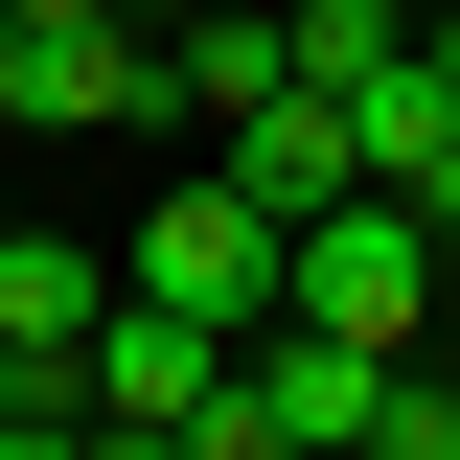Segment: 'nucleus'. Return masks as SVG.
<instances>
[{"label":"nucleus","mask_w":460,"mask_h":460,"mask_svg":"<svg viewBox=\"0 0 460 460\" xmlns=\"http://www.w3.org/2000/svg\"><path fill=\"white\" fill-rule=\"evenodd\" d=\"M277 323H323V345H368V368H414V323H438V230L345 184L323 230H277Z\"/></svg>","instance_id":"nucleus-1"},{"label":"nucleus","mask_w":460,"mask_h":460,"mask_svg":"<svg viewBox=\"0 0 460 460\" xmlns=\"http://www.w3.org/2000/svg\"><path fill=\"white\" fill-rule=\"evenodd\" d=\"M115 299H162V323L253 345V323H277V208H230V184H162V208H138V253H115Z\"/></svg>","instance_id":"nucleus-2"},{"label":"nucleus","mask_w":460,"mask_h":460,"mask_svg":"<svg viewBox=\"0 0 460 460\" xmlns=\"http://www.w3.org/2000/svg\"><path fill=\"white\" fill-rule=\"evenodd\" d=\"M93 323H115L93 230H0V414H93Z\"/></svg>","instance_id":"nucleus-3"},{"label":"nucleus","mask_w":460,"mask_h":460,"mask_svg":"<svg viewBox=\"0 0 460 460\" xmlns=\"http://www.w3.org/2000/svg\"><path fill=\"white\" fill-rule=\"evenodd\" d=\"M230 392L277 414L299 460H368V438H392V368H368V345H323V323H253V345H230Z\"/></svg>","instance_id":"nucleus-4"},{"label":"nucleus","mask_w":460,"mask_h":460,"mask_svg":"<svg viewBox=\"0 0 460 460\" xmlns=\"http://www.w3.org/2000/svg\"><path fill=\"white\" fill-rule=\"evenodd\" d=\"M230 208H277V230H323L345 208V184H368V162H345V93H253V115H230Z\"/></svg>","instance_id":"nucleus-5"},{"label":"nucleus","mask_w":460,"mask_h":460,"mask_svg":"<svg viewBox=\"0 0 460 460\" xmlns=\"http://www.w3.org/2000/svg\"><path fill=\"white\" fill-rule=\"evenodd\" d=\"M208 392H230V345H208V323H162V299H115V323H93V414H138V438H184Z\"/></svg>","instance_id":"nucleus-6"},{"label":"nucleus","mask_w":460,"mask_h":460,"mask_svg":"<svg viewBox=\"0 0 460 460\" xmlns=\"http://www.w3.org/2000/svg\"><path fill=\"white\" fill-rule=\"evenodd\" d=\"M345 162H368V208H414V184L460 162V69H438V47H392L368 93H345Z\"/></svg>","instance_id":"nucleus-7"},{"label":"nucleus","mask_w":460,"mask_h":460,"mask_svg":"<svg viewBox=\"0 0 460 460\" xmlns=\"http://www.w3.org/2000/svg\"><path fill=\"white\" fill-rule=\"evenodd\" d=\"M277 47H299V93H368L414 47V0H277Z\"/></svg>","instance_id":"nucleus-8"},{"label":"nucleus","mask_w":460,"mask_h":460,"mask_svg":"<svg viewBox=\"0 0 460 460\" xmlns=\"http://www.w3.org/2000/svg\"><path fill=\"white\" fill-rule=\"evenodd\" d=\"M368 460H460V392H438V368H392V438H368Z\"/></svg>","instance_id":"nucleus-9"},{"label":"nucleus","mask_w":460,"mask_h":460,"mask_svg":"<svg viewBox=\"0 0 460 460\" xmlns=\"http://www.w3.org/2000/svg\"><path fill=\"white\" fill-rule=\"evenodd\" d=\"M184 460H299V438H277L253 392H208V414H184Z\"/></svg>","instance_id":"nucleus-10"},{"label":"nucleus","mask_w":460,"mask_h":460,"mask_svg":"<svg viewBox=\"0 0 460 460\" xmlns=\"http://www.w3.org/2000/svg\"><path fill=\"white\" fill-rule=\"evenodd\" d=\"M0 23H138V0H0Z\"/></svg>","instance_id":"nucleus-11"},{"label":"nucleus","mask_w":460,"mask_h":460,"mask_svg":"<svg viewBox=\"0 0 460 460\" xmlns=\"http://www.w3.org/2000/svg\"><path fill=\"white\" fill-rule=\"evenodd\" d=\"M414 230H438V253H460V162H438V184H414Z\"/></svg>","instance_id":"nucleus-12"},{"label":"nucleus","mask_w":460,"mask_h":460,"mask_svg":"<svg viewBox=\"0 0 460 460\" xmlns=\"http://www.w3.org/2000/svg\"><path fill=\"white\" fill-rule=\"evenodd\" d=\"M0 138H23V23H0Z\"/></svg>","instance_id":"nucleus-13"},{"label":"nucleus","mask_w":460,"mask_h":460,"mask_svg":"<svg viewBox=\"0 0 460 460\" xmlns=\"http://www.w3.org/2000/svg\"><path fill=\"white\" fill-rule=\"evenodd\" d=\"M47 438H69V414H0V460H47Z\"/></svg>","instance_id":"nucleus-14"},{"label":"nucleus","mask_w":460,"mask_h":460,"mask_svg":"<svg viewBox=\"0 0 460 460\" xmlns=\"http://www.w3.org/2000/svg\"><path fill=\"white\" fill-rule=\"evenodd\" d=\"M414 47H438V69H460V23H414Z\"/></svg>","instance_id":"nucleus-15"},{"label":"nucleus","mask_w":460,"mask_h":460,"mask_svg":"<svg viewBox=\"0 0 460 460\" xmlns=\"http://www.w3.org/2000/svg\"><path fill=\"white\" fill-rule=\"evenodd\" d=\"M0 230H23V208H0Z\"/></svg>","instance_id":"nucleus-16"}]
</instances>
